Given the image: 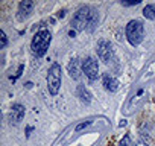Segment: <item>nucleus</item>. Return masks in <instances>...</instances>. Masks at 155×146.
<instances>
[{"mask_svg":"<svg viewBox=\"0 0 155 146\" xmlns=\"http://www.w3.org/2000/svg\"><path fill=\"white\" fill-rule=\"evenodd\" d=\"M81 68H82V62L79 61V59H71L70 62H68V67H67V70H68V75L73 78V79H79L81 78Z\"/></svg>","mask_w":155,"mask_h":146,"instance_id":"1a4fd4ad","label":"nucleus"},{"mask_svg":"<svg viewBox=\"0 0 155 146\" xmlns=\"http://www.w3.org/2000/svg\"><path fill=\"white\" fill-rule=\"evenodd\" d=\"M82 71L85 73V76L90 81H96L99 76V64L93 56H87L82 61Z\"/></svg>","mask_w":155,"mask_h":146,"instance_id":"423d86ee","label":"nucleus"},{"mask_svg":"<svg viewBox=\"0 0 155 146\" xmlns=\"http://www.w3.org/2000/svg\"><path fill=\"white\" fill-rule=\"evenodd\" d=\"M50 41H52V34L50 31L47 29H41L38 31L32 41H31V49H32V53L37 55V56H44L49 46H50Z\"/></svg>","mask_w":155,"mask_h":146,"instance_id":"f257e3e1","label":"nucleus"},{"mask_svg":"<svg viewBox=\"0 0 155 146\" xmlns=\"http://www.w3.org/2000/svg\"><path fill=\"white\" fill-rule=\"evenodd\" d=\"M144 37V26L140 20H131L126 25V40L131 46H138Z\"/></svg>","mask_w":155,"mask_h":146,"instance_id":"20e7f679","label":"nucleus"},{"mask_svg":"<svg viewBox=\"0 0 155 146\" xmlns=\"http://www.w3.org/2000/svg\"><path fill=\"white\" fill-rule=\"evenodd\" d=\"M90 20H91V9L88 6H81L71 18V28L76 32L85 31V29H88Z\"/></svg>","mask_w":155,"mask_h":146,"instance_id":"7ed1b4c3","label":"nucleus"},{"mask_svg":"<svg viewBox=\"0 0 155 146\" xmlns=\"http://www.w3.org/2000/svg\"><path fill=\"white\" fill-rule=\"evenodd\" d=\"M125 125H126V120H122V122L119 123V126H125Z\"/></svg>","mask_w":155,"mask_h":146,"instance_id":"4be33fe9","label":"nucleus"},{"mask_svg":"<svg viewBox=\"0 0 155 146\" xmlns=\"http://www.w3.org/2000/svg\"><path fill=\"white\" fill-rule=\"evenodd\" d=\"M96 52H97L99 59L104 64H110V62H113L116 59V53H114L113 44L108 40H101L97 43V46H96Z\"/></svg>","mask_w":155,"mask_h":146,"instance_id":"39448f33","label":"nucleus"},{"mask_svg":"<svg viewBox=\"0 0 155 146\" xmlns=\"http://www.w3.org/2000/svg\"><path fill=\"white\" fill-rule=\"evenodd\" d=\"M64 17H65V11L62 9V11H59V12H58V18H64Z\"/></svg>","mask_w":155,"mask_h":146,"instance_id":"6ab92c4d","label":"nucleus"},{"mask_svg":"<svg viewBox=\"0 0 155 146\" xmlns=\"http://www.w3.org/2000/svg\"><path fill=\"white\" fill-rule=\"evenodd\" d=\"M97 22H99V15H97V12H96V11H93V9H91V20H90V25H88V31H93V29L96 28Z\"/></svg>","mask_w":155,"mask_h":146,"instance_id":"ddd939ff","label":"nucleus"},{"mask_svg":"<svg viewBox=\"0 0 155 146\" xmlns=\"http://www.w3.org/2000/svg\"><path fill=\"white\" fill-rule=\"evenodd\" d=\"M0 38H2V46H0V47L5 49V47H6V44H8V38H6V34H5L3 31L0 32Z\"/></svg>","mask_w":155,"mask_h":146,"instance_id":"f3484780","label":"nucleus"},{"mask_svg":"<svg viewBox=\"0 0 155 146\" xmlns=\"http://www.w3.org/2000/svg\"><path fill=\"white\" fill-rule=\"evenodd\" d=\"M119 146H132V141H131V137L128 134H125L122 137V140L119 141Z\"/></svg>","mask_w":155,"mask_h":146,"instance_id":"4468645a","label":"nucleus"},{"mask_svg":"<svg viewBox=\"0 0 155 146\" xmlns=\"http://www.w3.org/2000/svg\"><path fill=\"white\" fill-rule=\"evenodd\" d=\"M140 0H135V2H122L123 6H134V5H138Z\"/></svg>","mask_w":155,"mask_h":146,"instance_id":"a211bd4d","label":"nucleus"},{"mask_svg":"<svg viewBox=\"0 0 155 146\" xmlns=\"http://www.w3.org/2000/svg\"><path fill=\"white\" fill-rule=\"evenodd\" d=\"M102 84H104L105 90H107V91H111V93L117 91V88H119V81H117L113 75H110V73H104Z\"/></svg>","mask_w":155,"mask_h":146,"instance_id":"6e6552de","label":"nucleus"},{"mask_svg":"<svg viewBox=\"0 0 155 146\" xmlns=\"http://www.w3.org/2000/svg\"><path fill=\"white\" fill-rule=\"evenodd\" d=\"M61 82H62V70L61 65L58 62H53L47 71V88L49 93L52 96H56L59 93L61 88Z\"/></svg>","mask_w":155,"mask_h":146,"instance_id":"f03ea898","label":"nucleus"},{"mask_svg":"<svg viewBox=\"0 0 155 146\" xmlns=\"http://www.w3.org/2000/svg\"><path fill=\"white\" fill-rule=\"evenodd\" d=\"M134 146H149V144H146V143H143V141H138V143H135Z\"/></svg>","mask_w":155,"mask_h":146,"instance_id":"aec40b11","label":"nucleus"},{"mask_svg":"<svg viewBox=\"0 0 155 146\" xmlns=\"http://www.w3.org/2000/svg\"><path fill=\"white\" fill-rule=\"evenodd\" d=\"M32 9H34V2H32V0H23V2H20V5H18L17 18H18L20 22H25V20L31 15Z\"/></svg>","mask_w":155,"mask_h":146,"instance_id":"0eeeda50","label":"nucleus"},{"mask_svg":"<svg viewBox=\"0 0 155 146\" xmlns=\"http://www.w3.org/2000/svg\"><path fill=\"white\" fill-rule=\"evenodd\" d=\"M23 68H25V65H23V64H20V65H18V70H17V73H15V76H14V78L11 76V81H12V82H15V81H17V78H20V76H21Z\"/></svg>","mask_w":155,"mask_h":146,"instance_id":"dca6fc26","label":"nucleus"},{"mask_svg":"<svg viewBox=\"0 0 155 146\" xmlns=\"http://www.w3.org/2000/svg\"><path fill=\"white\" fill-rule=\"evenodd\" d=\"M143 15L147 20H155V5H146L143 8Z\"/></svg>","mask_w":155,"mask_h":146,"instance_id":"f8f14e48","label":"nucleus"},{"mask_svg":"<svg viewBox=\"0 0 155 146\" xmlns=\"http://www.w3.org/2000/svg\"><path fill=\"white\" fill-rule=\"evenodd\" d=\"M90 125H91V120L82 122V123H79V125H76V126H74V131H76V132H79L81 129H84V128H87V126H90Z\"/></svg>","mask_w":155,"mask_h":146,"instance_id":"2eb2a0df","label":"nucleus"},{"mask_svg":"<svg viewBox=\"0 0 155 146\" xmlns=\"http://www.w3.org/2000/svg\"><path fill=\"white\" fill-rule=\"evenodd\" d=\"M68 35H70V37H71V38H73V37H74V35H76V31H73V29H71V31H70V32H68Z\"/></svg>","mask_w":155,"mask_h":146,"instance_id":"412c9836","label":"nucleus"},{"mask_svg":"<svg viewBox=\"0 0 155 146\" xmlns=\"http://www.w3.org/2000/svg\"><path fill=\"white\" fill-rule=\"evenodd\" d=\"M76 95H78V98L81 99V102H84V104H90V102L93 101V95H91L90 90H88L87 87H84V85H78Z\"/></svg>","mask_w":155,"mask_h":146,"instance_id":"9b49d317","label":"nucleus"},{"mask_svg":"<svg viewBox=\"0 0 155 146\" xmlns=\"http://www.w3.org/2000/svg\"><path fill=\"white\" fill-rule=\"evenodd\" d=\"M23 117H25V107L21 104H14L11 108V123L18 125Z\"/></svg>","mask_w":155,"mask_h":146,"instance_id":"9d476101","label":"nucleus"}]
</instances>
